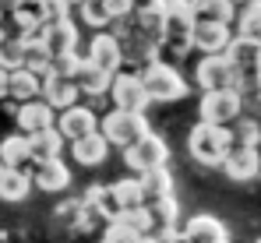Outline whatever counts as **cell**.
<instances>
[{
    "instance_id": "cell-1",
    "label": "cell",
    "mask_w": 261,
    "mask_h": 243,
    "mask_svg": "<svg viewBox=\"0 0 261 243\" xmlns=\"http://www.w3.org/2000/svg\"><path fill=\"white\" fill-rule=\"evenodd\" d=\"M163 11H166V29H163V39L155 46V60H184L191 49H194V7L191 0H163Z\"/></svg>"
},
{
    "instance_id": "cell-2",
    "label": "cell",
    "mask_w": 261,
    "mask_h": 243,
    "mask_svg": "<svg viewBox=\"0 0 261 243\" xmlns=\"http://www.w3.org/2000/svg\"><path fill=\"white\" fill-rule=\"evenodd\" d=\"M229 145H233V130L222 127V123L198 120L191 127V134H187V152H191V159L201 162V166H222Z\"/></svg>"
},
{
    "instance_id": "cell-3",
    "label": "cell",
    "mask_w": 261,
    "mask_h": 243,
    "mask_svg": "<svg viewBox=\"0 0 261 243\" xmlns=\"http://www.w3.org/2000/svg\"><path fill=\"white\" fill-rule=\"evenodd\" d=\"M226 60L237 71V92L240 95L258 92V85H261V39L233 36L229 46H226Z\"/></svg>"
},
{
    "instance_id": "cell-4",
    "label": "cell",
    "mask_w": 261,
    "mask_h": 243,
    "mask_svg": "<svg viewBox=\"0 0 261 243\" xmlns=\"http://www.w3.org/2000/svg\"><path fill=\"white\" fill-rule=\"evenodd\" d=\"M138 78H141L152 102H180L191 92L184 74L176 71L173 64H166V60H148L145 67H138Z\"/></svg>"
},
{
    "instance_id": "cell-5",
    "label": "cell",
    "mask_w": 261,
    "mask_h": 243,
    "mask_svg": "<svg viewBox=\"0 0 261 243\" xmlns=\"http://www.w3.org/2000/svg\"><path fill=\"white\" fill-rule=\"evenodd\" d=\"M99 134H102L110 145L127 148V145H134V141H138V138H145V134H148V120H145V113L110 110L106 117H99Z\"/></svg>"
},
{
    "instance_id": "cell-6",
    "label": "cell",
    "mask_w": 261,
    "mask_h": 243,
    "mask_svg": "<svg viewBox=\"0 0 261 243\" xmlns=\"http://www.w3.org/2000/svg\"><path fill=\"white\" fill-rule=\"evenodd\" d=\"M244 113V95L237 88H216V92H205L201 95V106H198V117L205 123H229Z\"/></svg>"
},
{
    "instance_id": "cell-7",
    "label": "cell",
    "mask_w": 261,
    "mask_h": 243,
    "mask_svg": "<svg viewBox=\"0 0 261 243\" xmlns=\"http://www.w3.org/2000/svg\"><path fill=\"white\" fill-rule=\"evenodd\" d=\"M106 95L113 99V110H127V113H145L148 102H152L141 78H138V71H117Z\"/></svg>"
},
{
    "instance_id": "cell-8",
    "label": "cell",
    "mask_w": 261,
    "mask_h": 243,
    "mask_svg": "<svg viewBox=\"0 0 261 243\" xmlns=\"http://www.w3.org/2000/svg\"><path fill=\"white\" fill-rule=\"evenodd\" d=\"M166 159H170V145L159 134H152V130L124 148V162H127L130 173H145L152 166H166Z\"/></svg>"
},
{
    "instance_id": "cell-9",
    "label": "cell",
    "mask_w": 261,
    "mask_h": 243,
    "mask_svg": "<svg viewBox=\"0 0 261 243\" xmlns=\"http://www.w3.org/2000/svg\"><path fill=\"white\" fill-rule=\"evenodd\" d=\"M194 81L205 88V92H216V88H237V71L233 64L226 60V53H205L194 67Z\"/></svg>"
},
{
    "instance_id": "cell-10",
    "label": "cell",
    "mask_w": 261,
    "mask_h": 243,
    "mask_svg": "<svg viewBox=\"0 0 261 243\" xmlns=\"http://www.w3.org/2000/svg\"><path fill=\"white\" fill-rule=\"evenodd\" d=\"M222 173L229 180H254V176H261V148H254V145H229V152L222 159Z\"/></svg>"
},
{
    "instance_id": "cell-11",
    "label": "cell",
    "mask_w": 261,
    "mask_h": 243,
    "mask_svg": "<svg viewBox=\"0 0 261 243\" xmlns=\"http://www.w3.org/2000/svg\"><path fill=\"white\" fill-rule=\"evenodd\" d=\"M85 60H92L95 67H102V71H110V74H117L120 67H124V49H120V39L113 36V32H95L92 42H88V53Z\"/></svg>"
},
{
    "instance_id": "cell-12",
    "label": "cell",
    "mask_w": 261,
    "mask_h": 243,
    "mask_svg": "<svg viewBox=\"0 0 261 243\" xmlns=\"http://www.w3.org/2000/svg\"><path fill=\"white\" fill-rule=\"evenodd\" d=\"M60 134H64V141H74V138H85L92 130H99V113L92 110V106H67V110H60V117L53 123Z\"/></svg>"
},
{
    "instance_id": "cell-13",
    "label": "cell",
    "mask_w": 261,
    "mask_h": 243,
    "mask_svg": "<svg viewBox=\"0 0 261 243\" xmlns=\"http://www.w3.org/2000/svg\"><path fill=\"white\" fill-rule=\"evenodd\" d=\"M233 39V32H229V21H208V18H198L194 21V49H201V53H226V46Z\"/></svg>"
},
{
    "instance_id": "cell-14",
    "label": "cell",
    "mask_w": 261,
    "mask_h": 243,
    "mask_svg": "<svg viewBox=\"0 0 261 243\" xmlns=\"http://www.w3.org/2000/svg\"><path fill=\"white\" fill-rule=\"evenodd\" d=\"M32 183L46 191V194H60L71 187V169L64 159H43V162H32Z\"/></svg>"
},
{
    "instance_id": "cell-15",
    "label": "cell",
    "mask_w": 261,
    "mask_h": 243,
    "mask_svg": "<svg viewBox=\"0 0 261 243\" xmlns=\"http://www.w3.org/2000/svg\"><path fill=\"white\" fill-rule=\"evenodd\" d=\"M14 123H18L21 134H36V130L57 123V110H49L43 99H29V102L14 106Z\"/></svg>"
},
{
    "instance_id": "cell-16",
    "label": "cell",
    "mask_w": 261,
    "mask_h": 243,
    "mask_svg": "<svg viewBox=\"0 0 261 243\" xmlns=\"http://www.w3.org/2000/svg\"><path fill=\"white\" fill-rule=\"evenodd\" d=\"M78 85L74 78H60V74H43V92H39V99H43L49 110H67V106H74L78 102Z\"/></svg>"
},
{
    "instance_id": "cell-17",
    "label": "cell",
    "mask_w": 261,
    "mask_h": 243,
    "mask_svg": "<svg viewBox=\"0 0 261 243\" xmlns=\"http://www.w3.org/2000/svg\"><path fill=\"white\" fill-rule=\"evenodd\" d=\"M71 145V155L78 166H102L106 155H110V141L99 134V130H92L85 138H74V141H67Z\"/></svg>"
},
{
    "instance_id": "cell-18",
    "label": "cell",
    "mask_w": 261,
    "mask_h": 243,
    "mask_svg": "<svg viewBox=\"0 0 261 243\" xmlns=\"http://www.w3.org/2000/svg\"><path fill=\"white\" fill-rule=\"evenodd\" d=\"M180 233H184V243H216L226 236V226L216 215H194L180 226Z\"/></svg>"
},
{
    "instance_id": "cell-19",
    "label": "cell",
    "mask_w": 261,
    "mask_h": 243,
    "mask_svg": "<svg viewBox=\"0 0 261 243\" xmlns=\"http://www.w3.org/2000/svg\"><path fill=\"white\" fill-rule=\"evenodd\" d=\"M110 81H113V74L102 71V67H95L92 60H82V67H78V74H74L78 92L88 95V99H102V95L110 92Z\"/></svg>"
},
{
    "instance_id": "cell-20",
    "label": "cell",
    "mask_w": 261,
    "mask_h": 243,
    "mask_svg": "<svg viewBox=\"0 0 261 243\" xmlns=\"http://www.w3.org/2000/svg\"><path fill=\"white\" fill-rule=\"evenodd\" d=\"M39 92H43V78L32 74L29 67H14V71H7V99H14V102H29V99H39Z\"/></svg>"
},
{
    "instance_id": "cell-21",
    "label": "cell",
    "mask_w": 261,
    "mask_h": 243,
    "mask_svg": "<svg viewBox=\"0 0 261 243\" xmlns=\"http://www.w3.org/2000/svg\"><path fill=\"white\" fill-rule=\"evenodd\" d=\"M43 39H46V46H49V53L78 49V21H71V18L49 21V25L43 29Z\"/></svg>"
},
{
    "instance_id": "cell-22",
    "label": "cell",
    "mask_w": 261,
    "mask_h": 243,
    "mask_svg": "<svg viewBox=\"0 0 261 243\" xmlns=\"http://www.w3.org/2000/svg\"><path fill=\"white\" fill-rule=\"evenodd\" d=\"M138 183H141V198H145V204L159 201V198H166V194H173V176H170L166 166H152V169L138 173Z\"/></svg>"
},
{
    "instance_id": "cell-23",
    "label": "cell",
    "mask_w": 261,
    "mask_h": 243,
    "mask_svg": "<svg viewBox=\"0 0 261 243\" xmlns=\"http://www.w3.org/2000/svg\"><path fill=\"white\" fill-rule=\"evenodd\" d=\"M29 191H32V176H29L25 169L4 166V173H0V201L18 204V201L29 198Z\"/></svg>"
},
{
    "instance_id": "cell-24",
    "label": "cell",
    "mask_w": 261,
    "mask_h": 243,
    "mask_svg": "<svg viewBox=\"0 0 261 243\" xmlns=\"http://www.w3.org/2000/svg\"><path fill=\"white\" fill-rule=\"evenodd\" d=\"M29 148H32V162H43V159H60L64 152V134L57 127H43L36 134H29Z\"/></svg>"
},
{
    "instance_id": "cell-25",
    "label": "cell",
    "mask_w": 261,
    "mask_h": 243,
    "mask_svg": "<svg viewBox=\"0 0 261 243\" xmlns=\"http://www.w3.org/2000/svg\"><path fill=\"white\" fill-rule=\"evenodd\" d=\"M82 204H85L99 222H113V219H117V211H120V204H117V198H113V191H110V187H88L85 198H82Z\"/></svg>"
},
{
    "instance_id": "cell-26",
    "label": "cell",
    "mask_w": 261,
    "mask_h": 243,
    "mask_svg": "<svg viewBox=\"0 0 261 243\" xmlns=\"http://www.w3.org/2000/svg\"><path fill=\"white\" fill-rule=\"evenodd\" d=\"M0 162L4 166H14V169H25L32 162V148H29V134H7L0 141Z\"/></svg>"
},
{
    "instance_id": "cell-27",
    "label": "cell",
    "mask_w": 261,
    "mask_h": 243,
    "mask_svg": "<svg viewBox=\"0 0 261 243\" xmlns=\"http://www.w3.org/2000/svg\"><path fill=\"white\" fill-rule=\"evenodd\" d=\"M113 222H117L120 229H127L130 236H148V233H152V219H148L145 204H138V208H120Z\"/></svg>"
},
{
    "instance_id": "cell-28",
    "label": "cell",
    "mask_w": 261,
    "mask_h": 243,
    "mask_svg": "<svg viewBox=\"0 0 261 243\" xmlns=\"http://www.w3.org/2000/svg\"><path fill=\"white\" fill-rule=\"evenodd\" d=\"M74 11H78V21L88 25L92 32H99V29H106V25H110L106 0H82V4H74Z\"/></svg>"
},
{
    "instance_id": "cell-29",
    "label": "cell",
    "mask_w": 261,
    "mask_h": 243,
    "mask_svg": "<svg viewBox=\"0 0 261 243\" xmlns=\"http://www.w3.org/2000/svg\"><path fill=\"white\" fill-rule=\"evenodd\" d=\"M145 211H148V219H152V229L173 226L176 215H180V208H176V198H173V194H166V198H159V201H148V204H145Z\"/></svg>"
},
{
    "instance_id": "cell-30",
    "label": "cell",
    "mask_w": 261,
    "mask_h": 243,
    "mask_svg": "<svg viewBox=\"0 0 261 243\" xmlns=\"http://www.w3.org/2000/svg\"><path fill=\"white\" fill-rule=\"evenodd\" d=\"M194 18H208V21H233L237 7L229 0H191Z\"/></svg>"
},
{
    "instance_id": "cell-31",
    "label": "cell",
    "mask_w": 261,
    "mask_h": 243,
    "mask_svg": "<svg viewBox=\"0 0 261 243\" xmlns=\"http://www.w3.org/2000/svg\"><path fill=\"white\" fill-rule=\"evenodd\" d=\"M110 191H113V198H117V204H120V208H138V204H145L138 176H124V180L110 183Z\"/></svg>"
},
{
    "instance_id": "cell-32",
    "label": "cell",
    "mask_w": 261,
    "mask_h": 243,
    "mask_svg": "<svg viewBox=\"0 0 261 243\" xmlns=\"http://www.w3.org/2000/svg\"><path fill=\"white\" fill-rule=\"evenodd\" d=\"M237 36L261 39V0L244 4V11H240V18H237Z\"/></svg>"
},
{
    "instance_id": "cell-33",
    "label": "cell",
    "mask_w": 261,
    "mask_h": 243,
    "mask_svg": "<svg viewBox=\"0 0 261 243\" xmlns=\"http://www.w3.org/2000/svg\"><path fill=\"white\" fill-rule=\"evenodd\" d=\"M229 130H233V145H254V148L261 145V123L244 117V113L229 123Z\"/></svg>"
},
{
    "instance_id": "cell-34",
    "label": "cell",
    "mask_w": 261,
    "mask_h": 243,
    "mask_svg": "<svg viewBox=\"0 0 261 243\" xmlns=\"http://www.w3.org/2000/svg\"><path fill=\"white\" fill-rule=\"evenodd\" d=\"M21 64H25V39L21 36H7V39L0 42V67L4 71H14Z\"/></svg>"
},
{
    "instance_id": "cell-35",
    "label": "cell",
    "mask_w": 261,
    "mask_h": 243,
    "mask_svg": "<svg viewBox=\"0 0 261 243\" xmlns=\"http://www.w3.org/2000/svg\"><path fill=\"white\" fill-rule=\"evenodd\" d=\"M82 53L78 49H67V53H53V60H49V74H60V78H74L78 74V67H82Z\"/></svg>"
},
{
    "instance_id": "cell-36",
    "label": "cell",
    "mask_w": 261,
    "mask_h": 243,
    "mask_svg": "<svg viewBox=\"0 0 261 243\" xmlns=\"http://www.w3.org/2000/svg\"><path fill=\"white\" fill-rule=\"evenodd\" d=\"M43 7H46V25L60 21V18H71V4L67 0H43Z\"/></svg>"
},
{
    "instance_id": "cell-37",
    "label": "cell",
    "mask_w": 261,
    "mask_h": 243,
    "mask_svg": "<svg viewBox=\"0 0 261 243\" xmlns=\"http://www.w3.org/2000/svg\"><path fill=\"white\" fill-rule=\"evenodd\" d=\"M106 11H110V25H113L117 18L130 14V0H106Z\"/></svg>"
},
{
    "instance_id": "cell-38",
    "label": "cell",
    "mask_w": 261,
    "mask_h": 243,
    "mask_svg": "<svg viewBox=\"0 0 261 243\" xmlns=\"http://www.w3.org/2000/svg\"><path fill=\"white\" fill-rule=\"evenodd\" d=\"M163 0H130V11H152V7H159Z\"/></svg>"
},
{
    "instance_id": "cell-39",
    "label": "cell",
    "mask_w": 261,
    "mask_h": 243,
    "mask_svg": "<svg viewBox=\"0 0 261 243\" xmlns=\"http://www.w3.org/2000/svg\"><path fill=\"white\" fill-rule=\"evenodd\" d=\"M4 99H7V71L0 67V102H4Z\"/></svg>"
},
{
    "instance_id": "cell-40",
    "label": "cell",
    "mask_w": 261,
    "mask_h": 243,
    "mask_svg": "<svg viewBox=\"0 0 261 243\" xmlns=\"http://www.w3.org/2000/svg\"><path fill=\"white\" fill-rule=\"evenodd\" d=\"M14 4H18V0H0V11L7 14V11H14Z\"/></svg>"
},
{
    "instance_id": "cell-41",
    "label": "cell",
    "mask_w": 261,
    "mask_h": 243,
    "mask_svg": "<svg viewBox=\"0 0 261 243\" xmlns=\"http://www.w3.org/2000/svg\"><path fill=\"white\" fill-rule=\"evenodd\" d=\"M229 4H233V7H237V4H251V0H229Z\"/></svg>"
},
{
    "instance_id": "cell-42",
    "label": "cell",
    "mask_w": 261,
    "mask_h": 243,
    "mask_svg": "<svg viewBox=\"0 0 261 243\" xmlns=\"http://www.w3.org/2000/svg\"><path fill=\"white\" fill-rule=\"evenodd\" d=\"M4 39H7V32H4V25H0V42H4Z\"/></svg>"
},
{
    "instance_id": "cell-43",
    "label": "cell",
    "mask_w": 261,
    "mask_h": 243,
    "mask_svg": "<svg viewBox=\"0 0 261 243\" xmlns=\"http://www.w3.org/2000/svg\"><path fill=\"white\" fill-rule=\"evenodd\" d=\"M216 243H229V236H222V240H216Z\"/></svg>"
},
{
    "instance_id": "cell-44",
    "label": "cell",
    "mask_w": 261,
    "mask_h": 243,
    "mask_svg": "<svg viewBox=\"0 0 261 243\" xmlns=\"http://www.w3.org/2000/svg\"><path fill=\"white\" fill-rule=\"evenodd\" d=\"M67 4H71V7H74V4H82V0H67Z\"/></svg>"
},
{
    "instance_id": "cell-45",
    "label": "cell",
    "mask_w": 261,
    "mask_h": 243,
    "mask_svg": "<svg viewBox=\"0 0 261 243\" xmlns=\"http://www.w3.org/2000/svg\"><path fill=\"white\" fill-rule=\"evenodd\" d=\"M0 25H4V11H0Z\"/></svg>"
},
{
    "instance_id": "cell-46",
    "label": "cell",
    "mask_w": 261,
    "mask_h": 243,
    "mask_svg": "<svg viewBox=\"0 0 261 243\" xmlns=\"http://www.w3.org/2000/svg\"><path fill=\"white\" fill-rule=\"evenodd\" d=\"M0 173H4V162H0Z\"/></svg>"
},
{
    "instance_id": "cell-47",
    "label": "cell",
    "mask_w": 261,
    "mask_h": 243,
    "mask_svg": "<svg viewBox=\"0 0 261 243\" xmlns=\"http://www.w3.org/2000/svg\"><path fill=\"white\" fill-rule=\"evenodd\" d=\"M99 243H106V240H99Z\"/></svg>"
},
{
    "instance_id": "cell-48",
    "label": "cell",
    "mask_w": 261,
    "mask_h": 243,
    "mask_svg": "<svg viewBox=\"0 0 261 243\" xmlns=\"http://www.w3.org/2000/svg\"><path fill=\"white\" fill-rule=\"evenodd\" d=\"M254 243H261V240H254Z\"/></svg>"
},
{
    "instance_id": "cell-49",
    "label": "cell",
    "mask_w": 261,
    "mask_h": 243,
    "mask_svg": "<svg viewBox=\"0 0 261 243\" xmlns=\"http://www.w3.org/2000/svg\"><path fill=\"white\" fill-rule=\"evenodd\" d=\"M258 148H261V145H258Z\"/></svg>"
}]
</instances>
